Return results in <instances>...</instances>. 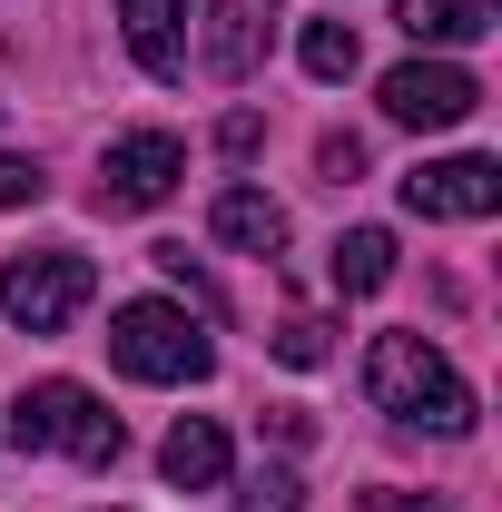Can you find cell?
I'll return each mask as SVG.
<instances>
[{
  "label": "cell",
  "instance_id": "cell-1",
  "mask_svg": "<svg viewBox=\"0 0 502 512\" xmlns=\"http://www.w3.org/2000/svg\"><path fill=\"white\" fill-rule=\"evenodd\" d=\"M365 394H375V414H394L404 434H473V384L453 375V355H443L434 335H414V325H394L365 345Z\"/></svg>",
  "mask_w": 502,
  "mask_h": 512
},
{
  "label": "cell",
  "instance_id": "cell-2",
  "mask_svg": "<svg viewBox=\"0 0 502 512\" xmlns=\"http://www.w3.org/2000/svg\"><path fill=\"white\" fill-rule=\"evenodd\" d=\"M109 365L138 384H207L217 375V345H207V325L188 306H168V296H138L109 316Z\"/></svg>",
  "mask_w": 502,
  "mask_h": 512
},
{
  "label": "cell",
  "instance_id": "cell-3",
  "mask_svg": "<svg viewBox=\"0 0 502 512\" xmlns=\"http://www.w3.org/2000/svg\"><path fill=\"white\" fill-rule=\"evenodd\" d=\"M10 444L20 453H79L89 473H109V463L128 453V434H119V414H109L89 384L50 375V384H30V394L10 404Z\"/></svg>",
  "mask_w": 502,
  "mask_h": 512
},
{
  "label": "cell",
  "instance_id": "cell-4",
  "mask_svg": "<svg viewBox=\"0 0 502 512\" xmlns=\"http://www.w3.org/2000/svg\"><path fill=\"white\" fill-rule=\"evenodd\" d=\"M89 296H99V266L79 247H20L0 266V316L20 325V335H60Z\"/></svg>",
  "mask_w": 502,
  "mask_h": 512
},
{
  "label": "cell",
  "instance_id": "cell-5",
  "mask_svg": "<svg viewBox=\"0 0 502 512\" xmlns=\"http://www.w3.org/2000/svg\"><path fill=\"white\" fill-rule=\"evenodd\" d=\"M178 178H188V148L168 128H128V138H109V158H99V207H168Z\"/></svg>",
  "mask_w": 502,
  "mask_h": 512
},
{
  "label": "cell",
  "instance_id": "cell-6",
  "mask_svg": "<svg viewBox=\"0 0 502 512\" xmlns=\"http://www.w3.org/2000/svg\"><path fill=\"white\" fill-rule=\"evenodd\" d=\"M473 109H483V89H473V69H453V60L384 69V119L394 128H463Z\"/></svg>",
  "mask_w": 502,
  "mask_h": 512
},
{
  "label": "cell",
  "instance_id": "cell-7",
  "mask_svg": "<svg viewBox=\"0 0 502 512\" xmlns=\"http://www.w3.org/2000/svg\"><path fill=\"white\" fill-rule=\"evenodd\" d=\"M276 20H286V0H217L207 10V40H197V69L207 79H256L266 69V50H276Z\"/></svg>",
  "mask_w": 502,
  "mask_h": 512
},
{
  "label": "cell",
  "instance_id": "cell-8",
  "mask_svg": "<svg viewBox=\"0 0 502 512\" xmlns=\"http://www.w3.org/2000/svg\"><path fill=\"white\" fill-rule=\"evenodd\" d=\"M404 207L414 217H493L502 207V168L493 158H434L404 178Z\"/></svg>",
  "mask_w": 502,
  "mask_h": 512
},
{
  "label": "cell",
  "instance_id": "cell-9",
  "mask_svg": "<svg viewBox=\"0 0 502 512\" xmlns=\"http://www.w3.org/2000/svg\"><path fill=\"white\" fill-rule=\"evenodd\" d=\"M188 10L197 0H119L128 60L148 69V79H188Z\"/></svg>",
  "mask_w": 502,
  "mask_h": 512
},
{
  "label": "cell",
  "instance_id": "cell-10",
  "mask_svg": "<svg viewBox=\"0 0 502 512\" xmlns=\"http://www.w3.org/2000/svg\"><path fill=\"white\" fill-rule=\"evenodd\" d=\"M207 227H217V247H237V256H286V207L266 188H217V207H207Z\"/></svg>",
  "mask_w": 502,
  "mask_h": 512
},
{
  "label": "cell",
  "instance_id": "cell-11",
  "mask_svg": "<svg viewBox=\"0 0 502 512\" xmlns=\"http://www.w3.org/2000/svg\"><path fill=\"white\" fill-rule=\"evenodd\" d=\"M158 473H168L178 493H207V483H227V434H217L207 414H178V434L158 444Z\"/></svg>",
  "mask_w": 502,
  "mask_h": 512
},
{
  "label": "cell",
  "instance_id": "cell-12",
  "mask_svg": "<svg viewBox=\"0 0 502 512\" xmlns=\"http://www.w3.org/2000/svg\"><path fill=\"white\" fill-rule=\"evenodd\" d=\"M394 20H404V40L414 50H463V40H483L493 20H483V0H394Z\"/></svg>",
  "mask_w": 502,
  "mask_h": 512
},
{
  "label": "cell",
  "instance_id": "cell-13",
  "mask_svg": "<svg viewBox=\"0 0 502 512\" xmlns=\"http://www.w3.org/2000/svg\"><path fill=\"white\" fill-rule=\"evenodd\" d=\"M375 286H394V237L384 227H345L335 237V296H375Z\"/></svg>",
  "mask_w": 502,
  "mask_h": 512
},
{
  "label": "cell",
  "instance_id": "cell-14",
  "mask_svg": "<svg viewBox=\"0 0 502 512\" xmlns=\"http://www.w3.org/2000/svg\"><path fill=\"white\" fill-rule=\"evenodd\" d=\"M296 50H306L315 79H355V69H365V50H355V20H306V40H296Z\"/></svg>",
  "mask_w": 502,
  "mask_h": 512
},
{
  "label": "cell",
  "instance_id": "cell-15",
  "mask_svg": "<svg viewBox=\"0 0 502 512\" xmlns=\"http://www.w3.org/2000/svg\"><path fill=\"white\" fill-rule=\"evenodd\" d=\"M237 512H306V483L286 463H256L247 483H237Z\"/></svg>",
  "mask_w": 502,
  "mask_h": 512
},
{
  "label": "cell",
  "instance_id": "cell-16",
  "mask_svg": "<svg viewBox=\"0 0 502 512\" xmlns=\"http://www.w3.org/2000/svg\"><path fill=\"white\" fill-rule=\"evenodd\" d=\"M266 345H276V365H325V355H335V325L325 316H286Z\"/></svg>",
  "mask_w": 502,
  "mask_h": 512
},
{
  "label": "cell",
  "instance_id": "cell-17",
  "mask_svg": "<svg viewBox=\"0 0 502 512\" xmlns=\"http://www.w3.org/2000/svg\"><path fill=\"white\" fill-rule=\"evenodd\" d=\"M40 197H50V178L30 158H0V207H40Z\"/></svg>",
  "mask_w": 502,
  "mask_h": 512
},
{
  "label": "cell",
  "instance_id": "cell-18",
  "mask_svg": "<svg viewBox=\"0 0 502 512\" xmlns=\"http://www.w3.org/2000/svg\"><path fill=\"white\" fill-rule=\"evenodd\" d=\"M256 138H266L256 109H227V119H217V148H227V158H256Z\"/></svg>",
  "mask_w": 502,
  "mask_h": 512
},
{
  "label": "cell",
  "instance_id": "cell-19",
  "mask_svg": "<svg viewBox=\"0 0 502 512\" xmlns=\"http://www.w3.org/2000/svg\"><path fill=\"white\" fill-rule=\"evenodd\" d=\"M315 158H325V178H335V188H345V178H365V148H355V138H325Z\"/></svg>",
  "mask_w": 502,
  "mask_h": 512
},
{
  "label": "cell",
  "instance_id": "cell-20",
  "mask_svg": "<svg viewBox=\"0 0 502 512\" xmlns=\"http://www.w3.org/2000/svg\"><path fill=\"white\" fill-rule=\"evenodd\" d=\"M365 512H443V503H424V493H404V483H375V493H365Z\"/></svg>",
  "mask_w": 502,
  "mask_h": 512
}]
</instances>
